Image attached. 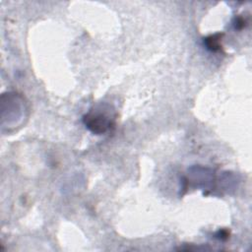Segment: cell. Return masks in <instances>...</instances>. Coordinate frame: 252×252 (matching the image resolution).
Returning a JSON list of instances; mask_svg holds the SVG:
<instances>
[{
  "label": "cell",
  "mask_w": 252,
  "mask_h": 252,
  "mask_svg": "<svg viewBox=\"0 0 252 252\" xmlns=\"http://www.w3.org/2000/svg\"><path fill=\"white\" fill-rule=\"evenodd\" d=\"M221 35L222 34H220V33H217V34H214V35H210L209 37L204 39V43L206 44L207 48L212 50V51L220 50V41Z\"/></svg>",
  "instance_id": "cell-2"
},
{
  "label": "cell",
  "mask_w": 252,
  "mask_h": 252,
  "mask_svg": "<svg viewBox=\"0 0 252 252\" xmlns=\"http://www.w3.org/2000/svg\"><path fill=\"white\" fill-rule=\"evenodd\" d=\"M83 121L86 127L96 135L106 133L114 125L111 115H107L105 112L100 111V109L91 110L84 116Z\"/></svg>",
  "instance_id": "cell-1"
}]
</instances>
